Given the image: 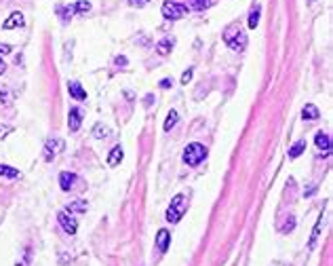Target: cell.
<instances>
[{"instance_id":"cell-24","label":"cell","mask_w":333,"mask_h":266,"mask_svg":"<svg viewBox=\"0 0 333 266\" xmlns=\"http://www.w3.org/2000/svg\"><path fill=\"white\" fill-rule=\"evenodd\" d=\"M321 226H323V215H321V220H318V224L314 226V230H312V237H310V247L314 245V241H316V237H318V232H321Z\"/></svg>"},{"instance_id":"cell-33","label":"cell","mask_w":333,"mask_h":266,"mask_svg":"<svg viewBox=\"0 0 333 266\" xmlns=\"http://www.w3.org/2000/svg\"><path fill=\"white\" fill-rule=\"evenodd\" d=\"M4 70H6V63H4L2 59H0V74H4Z\"/></svg>"},{"instance_id":"cell-13","label":"cell","mask_w":333,"mask_h":266,"mask_svg":"<svg viewBox=\"0 0 333 266\" xmlns=\"http://www.w3.org/2000/svg\"><path fill=\"white\" fill-rule=\"evenodd\" d=\"M123 156H125L123 146H114L110 150V154H108V165H110V167H116V165H120V161H123Z\"/></svg>"},{"instance_id":"cell-14","label":"cell","mask_w":333,"mask_h":266,"mask_svg":"<svg viewBox=\"0 0 333 266\" xmlns=\"http://www.w3.org/2000/svg\"><path fill=\"white\" fill-rule=\"evenodd\" d=\"M173 44H175V40L173 38H163V40H158V44H156V53L158 55H169L171 53V49H173Z\"/></svg>"},{"instance_id":"cell-15","label":"cell","mask_w":333,"mask_h":266,"mask_svg":"<svg viewBox=\"0 0 333 266\" xmlns=\"http://www.w3.org/2000/svg\"><path fill=\"white\" fill-rule=\"evenodd\" d=\"M302 116H304V120H316L321 116V112H318V108L314 104H306L302 110Z\"/></svg>"},{"instance_id":"cell-19","label":"cell","mask_w":333,"mask_h":266,"mask_svg":"<svg viewBox=\"0 0 333 266\" xmlns=\"http://www.w3.org/2000/svg\"><path fill=\"white\" fill-rule=\"evenodd\" d=\"M0 177H9V180H15V177H19V171L15 167H9V165H0Z\"/></svg>"},{"instance_id":"cell-4","label":"cell","mask_w":333,"mask_h":266,"mask_svg":"<svg viewBox=\"0 0 333 266\" xmlns=\"http://www.w3.org/2000/svg\"><path fill=\"white\" fill-rule=\"evenodd\" d=\"M163 17L165 19H171V21H177V19H182L185 13H188V6L185 4H179V2H173V0H166L163 2Z\"/></svg>"},{"instance_id":"cell-23","label":"cell","mask_w":333,"mask_h":266,"mask_svg":"<svg viewBox=\"0 0 333 266\" xmlns=\"http://www.w3.org/2000/svg\"><path fill=\"white\" fill-rule=\"evenodd\" d=\"M74 11L80 13V15H87V13L91 11V2H87V0H80V2L74 4Z\"/></svg>"},{"instance_id":"cell-31","label":"cell","mask_w":333,"mask_h":266,"mask_svg":"<svg viewBox=\"0 0 333 266\" xmlns=\"http://www.w3.org/2000/svg\"><path fill=\"white\" fill-rule=\"evenodd\" d=\"M171 85H173L171 78H163V80H161V89H169Z\"/></svg>"},{"instance_id":"cell-17","label":"cell","mask_w":333,"mask_h":266,"mask_svg":"<svg viewBox=\"0 0 333 266\" xmlns=\"http://www.w3.org/2000/svg\"><path fill=\"white\" fill-rule=\"evenodd\" d=\"M87 209H89L87 201H74V203H70V205H68L66 211L68 213H85Z\"/></svg>"},{"instance_id":"cell-5","label":"cell","mask_w":333,"mask_h":266,"mask_svg":"<svg viewBox=\"0 0 333 266\" xmlns=\"http://www.w3.org/2000/svg\"><path fill=\"white\" fill-rule=\"evenodd\" d=\"M57 222H59L61 228L68 234H76V230H78V222H76L74 215L68 213V211H59V213H57Z\"/></svg>"},{"instance_id":"cell-28","label":"cell","mask_w":333,"mask_h":266,"mask_svg":"<svg viewBox=\"0 0 333 266\" xmlns=\"http://www.w3.org/2000/svg\"><path fill=\"white\" fill-rule=\"evenodd\" d=\"M190 78H192V68H190V70H185V72L182 74V82H184V85H188Z\"/></svg>"},{"instance_id":"cell-3","label":"cell","mask_w":333,"mask_h":266,"mask_svg":"<svg viewBox=\"0 0 333 266\" xmlns=\"http://www.w3.org/2000/svg\"><path fill=\"white\" fill-rule=\"evenodd\" d=\"M185 209H188V201H185L184 194H175L171 201V205L166 207V222H171V224H177L179 220L184 218Z\"/></svg>"},{"instance_id":"cell-27","label":"cell","mask_w":333,"mask_h":266,"mask_svg":"<svg viewBox=\"0 0 333 266\" xmlns=\"http://www.w3.org/2000/svg\"><path fill=\"white\" fill-rule=\"evenodd\" d=\"M11 44H4V42H0V55H9L11 53Z\"/></svg>"},{"instance_id":"cell-18","label":"cell","mask_w":333,"mask_h":266,"mask_svg":"<svg viewBox=\"0 0 333 266\" xmlns=\"http://www.w3.org/2000/svg\"><path fill=\"white\" fill-rule=\"evenodd\" d=\"M304 150H306V139H299V142H296V144H293L291 148H289V158H297Z\"/></svg>"},{"instance_id":"cell-2","label":"cell","mask_w":333,"mask_h":266,"mask_svg":"<svg viewBox=\"0 0 333 266\" xmlns=\"http://www.w3.org/2000/svg\"><path fill=\"white\" fill-rule=\"evenodd\" d=\"M204 158H207V148H204L203 144L192 142L184 148V163L188 165V167H196V165H201Z\"/></svg>"},{"instance_id":"cell-16","label":"cell","mask_w":333,"mask_h":266,"mask_svg":"<svg viewBox=\"0 0 333 266\" xmlns=\"http://www.w3.org/2000/svg\"><path fill=\"white\" fill-rule=\"evenodd\" d=\"M74 6H57V15H59V19H61V21L63 23H68L70 21V19H72V15H74Z\"/></svg>"},{"instance_id":"cell-7","label":"cell","mask_w":333,"mask_h":266,"mask_svg":"<svg viewBox=\"0 0 333 266\" xmlns=\"http://www.w3.org/2000/svg\"><path fill=\"white\" fill-rule=\"evenodd\" d=\"M76 184H78V175L72 173V171H61V173H59V186H61V190L70 192V190L76 188Z\"/></svg>"},{"instance_id":"cell-12","label":"cell","mask_w":333,"mask_h":266,"mask_svg":"<svg viewBox=\"0 0 333 266\" xmlns=\"http://www.w3.org/2000/svg\"><path fill=\"white\" fill-rule=\"evenodd\" d=\"M169 243H171V232L166 230V228H161L156 234V247L158 251H166L169 249Z\"/></svg>"},{"instance_id":"cell-25","label":"cell","mask_w":333,"mask_h":266,"mask_svg":"<svg viewBox=\"0 0 333 266\" xmlns=\"http://www.w3.org/2000/svg\"><path fill=\"white\" fill-rule=\"evenodd\" d=\"M293 228H296V220H293L291 215H289V218H287V222H285V226L280 228V230H283V232H287V230H293Z\"/></svg>"},{"instance_id":"cell-22","label":"cell","mask_w":333,"mask_h":266,"mask_svg":"<svg viewBox=\"0 0 333 266\" xmlns=\"http://www.w3.org/2000/svg\"><path fill=\"white\" fill-rule=\"evenodd\" d=\"M0 104H4V106L13 104V93L6 87H0Z\"/></svg>"},{"instance_id":"cell-1","label":"cell","mask_w":333,"mask_h":266,"mask_svg":"<svg viewBox=\"0 0 333 266\" xmlns=\"http://www.w3.org/2000/svg\"><path fill=\"white\" fill-rule=\"evenodd\" d=\"M223 42H226L232 51H245L247 42H249L247 32H242L239 25H230V28L223 32Z\"/></svg>"},{"instance_id":"cell-20","label":"cell","mask_w":333,"mask_h":266,"mask_svg":"<svg viewBox=\"0 0 333 266\" xmlns=\"http://www.w3.org/2000/svg\"><path fill=\"white\" fill-rule=\"evenodd\" d=\"M177 120H179V116H177V112L175 110H171L169 114H166V120H165V125H163V129L165 131H171L173 127L177 125Z\"/></svg>"},{"instance_id":"cell-29","label":"cell","mask_w":333,"mask_h":266,"mask_svg":"<svg viewBox=\"0 0 333 266\" xmlns=\"http://www.w3.org/2000/svg\"><path fill=\"white\" fill-rule=\"evenodd\" d=\"M192 2H194L196 9H204V6L209 4V0H192Z\"/></svg>"},{"instance_id":"cell-21","label":"cell","mask_w":333,"mask_h":266,"mask_svg":"<svg viewBox=\"0 0 333 266\" xmlns=\"http://www.w3.org/2000/svg\"><path fill=\"white\" fill-rule=\"evenodd\" d=\"M259 13H261L259 6H253L251 13H249V28H251V30L258 28V23H259Z\"/></svg>"},{"instance_id":"cell-30","label":"cell","mask_w":333,"mask_h":266,"mask_svg":"<svg viewBox=\"0 0 333 266\" xmlns=\"http://www.w3.org/2000/svg\"><path fill=\"white\" fill-rule=\"evenodd\" d=\"M9 133H11V127H0V139L6 137Z\"/></svg>"},{"instance_id":"cell-6","label":"cell","mask_w":333,"mask_h":266,"mask_svg":"<svg viewBox=\"0 0 333 266\" xmlns=\"http://www.w3.org/2000/svg\"><path fill=\"white\" fill-rule=\"evenodd\" d=\"M66 148V144H63V139H59V137H53V139H49L47 142V146H44V158L47 161H53V158L59 154V152Z\"/></svg>"},{"instance_id":"cell-10","label":"cell","mask_w":333,"mask_h":266,"mask_svg":"<svg viewBox=\"0 0 333 266\" xmlns=\"http://www.w3.org/2000/svg\"><path fill=\"white\" fill-rule=\"evenodd\" d=\"M68 91H70V95H72L74 99H78V101H85L87 99V91L82 89V85L78 80H70L68 82Z\"/></svg>"},{"instance_id":"cell-11","label":"cell","mask_w":333,"mask_h":266,"mask_svg":"<svg viewBox=\"0 0 333 266\" xmlns=\"http://www.w3.org/2000/svg\"><path fill=\"white\" fill-rule=\"evenodd\" d=\"M80 123H82V112L78 110V108H72V110L68 112V127H70V131H78Z\"/></svg>"},{"instance_id":"cell-26","label":"cell","mask_w":333,"mask_h":266,"mask_svg":"<svg viewBox=\"0 0 333 266\" xmlns=\"http://www.w3.org/2000/svg\"><path fill=\"white\" fill-rule=\"evenodd\" d=\"M129 4L131 6H137V9H142V6L150 4V0H129Z\"/></svg>"},{"instance_id":"cell-9","label":"cell","mask_w":333,"mask_h":266,"mask_svg":"<svg viewBox=\"0 0 333 266\" xmlns=\"http://www.w3.org/2000/svg\"><path fill=\"white\" fill-rule=\"evenodd\" d=\"M314 144H316V148L321 150L323 154H329V152H331V139H329L327 133L318 131L316 135H314Z\"/></svg>"},{"instance_id":"cell-32","label":"cell","mask_w":333,"mask_h":266,"mask_svg":"<svg viewBox=\"0 0 333 266\" xmlns=\"http://www.w3.org/2000/svg\"><path fill=\"white\" fill-rule=\"evenodd\" d=\"M116 63H118V66H125V63H127V57H118Z\"/></svg>"},{"instance_id":"cell-8","label":"cell","mask_w":333,"mask_h":266,"mask_svg":"<svg viewBox=\"0 0 333 266\" xmlns=\"http://www.w3.org/2000/svg\"><path fill=\"white\" fill-rule=\"evenodd\" d=\"M23 23H25L23 13H21V11H13L11 15H9V19H4L2 28H4V30H13V28H21Z\"/></svg>"}]
</instances>
